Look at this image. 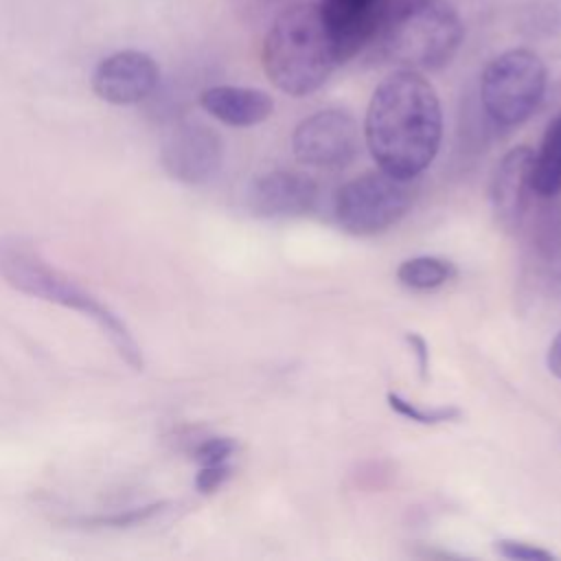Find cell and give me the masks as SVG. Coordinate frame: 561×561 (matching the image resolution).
Listing matches in <instances>:
<instances>
[{"label":"cell","instance_id":"cell-1","mask_svg":"<svg viewBox=\"0 0 561 561\" xmlns=\"http://www.w3.org/2000/svg\"><path fill=\"white\" fill-rule=\"evenodd\" d=\"M443 110L434 85L416 70H394L373 92L364 140L379 169L414 180L438 153Z\"/></svg>","mask_w":561,"mask_h":561},{"label":"cell","instance_id":"cell-11","mask_svg":"<svg viewBox=\"0 0 561 561\" xmlns=\"http://www.w3.org/2000/svg\"><path fill=\"white\" fill-rule=\"evenodd\" d=\"M320 9L335 39L340 64L373 44L386 20L379 0H322Z\"/></svg>","mask_w":561,"mask_h":561},{"label":"cell","instance_id":"cell-6","mask_svg":"<svg viewBox=\"0 0 561 561\" xmlns=\"http://www.w3.org/2000/svg\"><path fill=\"white\" fill-rule=\"evenodd\" d=\"M414 199L412 180L383 169L348 180L335 195V219L355 237H370L394 226Z\"/></svg>","mask_w":561,"mask_h":561},{"label":"cell","instance_id":"cell-15","mask_svg":"<svg viewBox=\"0 0 561 561\" xmlns=\"http://www.w3.org/2000/svg\"><path fill=\"white\" fill-rule=\"evenodd\" d=\"M456 276V265L440 256H414L399 265L397 278L410 289H434Z\"/></svg>","mask_w":561,"mask_h":561},{"label":"cell","instance_id":"cell-12","mask_svg":"<svg viewBox=\"0 0 561 561\" xmlns=\"http://www.w3.org/2000/svg\"><path fill=\"white\" fill-rule=\"evenodd\" d=\"M199 105L230 127H252L274 112V99L245 85H210L199 94Z\"/></svg>","mask_w":561,"mask_h":561},{"label":"cell","instance_id":"cell-9","mask_svg":"<svg viewBox=\"0 0 561 561\" xmlns=\"http://www.w3.org/2000/svg\"><path fill=\"white\" fill-rule=\"evenodd\" d=\"M160 85L158 61L136 48L103 57L92 72L94 94L112 105H136L149 101Z\"/></svg>","mask_w":561,"mask_h":561},{"label":"cell","instance_id":"cell-8","mask_svg":"<svg viewBox=\"0 0 561 561\" xmlns=\"http://www.w3.org/2000/svg\"><path fill=\"white\" fill-rule=\"evenodd\" d=\"M221 136L199 121L175 123L160 147L162 169L182 184L197 186L213 180L221 169Z\"/></svg>","mask_w":561,"mask_h":561},{"label":"cell","instance_id":"cell-13","mask_svg":"<svg viewBox=\"0 0 561 561\" xmlns=\"http://www.w3.org/2000/svg\"><path fill=\"white\" fill-rule=\"evenodd\" d=\"M533 156L530 147L511 149L497 164L491 180V204L500 221L513 224L524 210L528 191H533Z\"/></svg>","mask_w":561,"mask_h":561},{"label":"cell","instance_id":"cell-20","mask_svg":"<svg viewBox=\"0 0 561 561\" xmlns=\"http://www.w3.org/2000/svg\"><path fill=\"white\" fill-rule=\"evenodd\" d=\"M232 476L230 462H219V465H199V471L195 476V489L204 495L215 493L224 482Z\"/></svg>","mask_w":561,"mask_h":561},{"label":"cell","instance_id":"cell-22","mask_svg":"<svg viewBox=\"0 0 561 561\" xmlns=\"http://www.w3.org/2000/svg\"><path fill=\"white\" fill-rule=\"evenodd\" d=\"M548 368L554 377L561 379V331L557 333V337L552 340V344L548 348Z\"/></svg>","mask_w":561,"mask_h":561},{"label":"cell","instance_id":"cell-2","mask_svg":"<svg viewBox=\"0 0 561 561\" xmlns=\"http://www.w3.org/2000/svg\"><path fill=\"white\" fill-rule=\"evenodd\" d=\"M0 276L20 294L72 309L94 320L127 366L134 370L145 368L142 348L125 320L88 287L50 265L28 239L18 234L0 237Z\"/></svg>","mask_w":561,"mask_h":561},{"label":"cell","instance_id":"cell-18","mask_svg":"<svg viewBox=\"0 0 561 561\" xmlns=\"http://www.w3.org/2000/svg\"><path fill=\"white\" fill-rule=\"evenodd\" d=\"M234 451H237V440L234 438H230V436H210V438H204L193 449V458L199 465H219V462H228Z\"/></svg>","mask_w":561,"mask_h":561},{"label":"cell","instance_id":"cell-16","mask_svg":"<svg viewBox=\"0 0 561 561\" xmlns=\"http://www.w3.org/2000/svg\"><path fill=\"white\" fill-rule=\"evenodd\" d=\"M171 502H151L142 506H131L125 511H114V513H99V515H81L75 517L72 524L83 526V528H136L142 524L153 522L162 513H167Z\"/></svg>","mask_w":561,"mask_h":561},{"label":"cell","instance_id":"cell-14","mask_svg":"<svg viewBox=\"0 0 561 561\" xmlns=\"http://www.w3.org/2000/svg\"><path fill=\"white\" fill-rule=\"evenodd\" d=\"M533 193L552 197L561 191V112L550 121L539 151L533 156Z\"/></svg>","mask_w":561,"mask_h":561},{"label":"cell","instance_id":"cell-10","mask_svg":"<svg viewBox=\"0 0 561 561\" xmlns=\"http://www.w3.org/2000/svg\"><path fill=\"white\" fill-rule=\"evenodd\" d=\"M318 184L296 171H270L252 180L248 208L263 219L300 217L316 208Z\"/></svg>","mask_w":561,"mask_h":561},{"label":"cell","instance_id":"cell-7","mask_svg":"<svg viewBox=\"0 0 561 561\" xmlns=\"http://www.w3.org/2000/svg\"><path fill=\"white\" fill-rule=\"evenodd\" d=\"M294 156L309 167L340 169L359 151V127L346 110H322L298 123L291 136Z\"/></svg>","mask_w":561,"mask_h":561},{"label":"cell","instance_id":"cell-3","mask_svg":"<svg viewBox=\"0 0 561 561\" xmlns=\"http://www.w3.org/2000/svg\"><path fill=\"white\" fill-rule=\"evenodd\" d=\"M267 79L289 96L316 92L340 64L320 4L300 2L276 15L261 46Z\"/></svg>","mask_w":561,"mask_h":561},{"label":"cell","instance_id":"cell-4","mask_svg":"<svg viewBox=\"0 0 561 561\" xmlns=\"http://www.w3.org/2000/svg\"><path fill=\"white\" fill-rule=\"evenodd\" d=\"M462 37V20L447 0H410L383 20L375 44L388 64L421 72L447 66Z\"/></svg>","mask_w":561,"mask_h":561},{"label":"cell","instance_id":"cell-21","mask_svg":"<svg viewBox=\"0 0 561 561\" xmlns=\"http://www.w3.org/2000/svg\"><path fill=\"white\" fill-rule=\"evenodd\" d=\"M405 342L412 346L416 362H419V373L421 379H427V370H430V351H427V342L419 335V333H405Z\"/></svg>","mask_w":561,"mask_h":561},{"label":"cell","instance_id":"cell-19","mask_svg":"<svg viewBox=\"0 0 561 561\" xmlns=\"http://www.w3.org/2000/svg\"><path fill=\"white\" fill-rule=\"evenodd\" d=\"M495 550L506 557V559H513V561H552L554 554L539 548V546H533V543H526V541H517V539H500L495 541Z\"/></svg>","mask_w":561,"mask_h":561},{"label":"cell","instance_id":"cell-17","mask_svg":"<svg viewBox=\"0 0 561 561\" xmlns=\"http://www.w3.org/2000/svg\"><path fill=\"white\" fill-rule=\"evenodd\" d=\"M388 403L390 408L414 421V423H423V425H436V423H445V421H454L460 416V410L456 405H440V408H421L408 399H403L401 394H394V392H388Z\"/></svg>","mask_w":561,"mask_h":561},{"label":"cell","instance_id":"cell-5","mask_svg":"<svg viewBox=\"0 0 561 561\" xmlns=\"http://www.w3.org/2000/svg\"><path fill=\"white\" fill-rule=\"evenodd\" d=\"M548 72L528 48H511L493 57L480 77V101L489 118L504 127L522 125L541 103Z\"/></svg>","mask_w":561,"mask_h":561}]
</instances>
